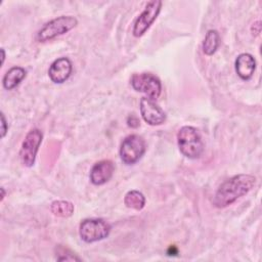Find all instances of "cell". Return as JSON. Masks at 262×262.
I'll return each instance as SVG.
<instances>
[{"mask_svg": "<svg viewBox=\"0 0 262 262\" xmlns=\"http://www.w3.org/2000/svg\"><path fill=\"white\" fill-rule=\"evenodd\" d=\"M256 184V177L250 174H237L220 184L213 196L216 208H225L247 194Z\"/></svg>", "mask_w": 262, "mask_h": 262, "instance_id": "6da1fadb", "label": "cell"}, {"mask_svg": "<svg viewBox=\"0 0 262 262\" xmlns=\"http://www.w3.org/2000/svg\"><path fill=\"white\" fill-rule=\"evenodd\" d=\"M180 152L188 159H199L204 151V143L199 131L192 126H183L177 132Z\"/></svg>", "mask_w": 262, "mask_h": 262, "instance_id": "7a4b0ae2", "label": "cell"}, {"mask_svg": "<svg viewBox=\"0 0 262 262\" xmlns=\"http://www.w3.org/2000/svg\"><path fill=\"white\" fill-rule=\"evenodd\" d=\"M78 25V19L72 15H60L46 23L37 33L38 42H47L63 35Z\"/></svg>", "mask_w": 262, "mask_h": 262, "instance_id": "3957f363", "label": "cell"}, {"mask_svg": "<svg viewBox=\"0 0 262 262\" xmlns=\"http://www.w3.org/2000/svg\"><path fill=\"white\" fill-rule=\"evenodd\" d=\"M111 225L100 218H88L81 222L79 234L83 242L91 244L108 236Z\"/></svg>", "mask_w": 262, "mask_h": 262, "instance_id": "277c9868", "label": "cell"}, {"mask_svg": "<svg viewBox=\"0 0 262 262\" xmlns=\"http://www.w3.org/2000/svg\"><path fill=\"white\" fill-rule=\"evenodd\" d=\"M145 149L146 145L144 139L137 134H131L121 143L120 158L124 164L133 165L141 159Z\"/></svg>", "mask_w": 262, "mask_h": 262, "instance_id": "5b68a950", "label": "cell"}, {"mask_svg": "<svg viewBox=\"0 0 262 262\" xmlns=\"http://www.w3.org/2000/svg\"><path fill=\"white\" fill-rule=\"evenodd\" d=\"M131 86L137 92H142L147 98L156 100L162 92V84L158 77L150 73L134 74L131 78Z\"/></svg>", "mask_w": 262, "mask_h": 262, "instance_id": "8992f818", "label": "cell"}, {"mask_svg": "<svg viewBox=\"0 0 262 262\" xmlns=\"http://www.w3.org/2000/svg\"><path fill=\"white\" fill-rule=\"evenodd\" d=\"M42 138L43 134L40 129L34 128L27 133L19 150V159L24 166L32 167L35 164Z\"/></svg>", "mask_w": 262, "mask_h": 262, "instance_id": "52a82bcc", "label": "cell"}, {"mask_svg": "<svg viewBox=\"0 0 262 262\" xmlns=\"http://www.w3.org/2000/svg\"><path fill=\"white\" fill-rule=\"evenodd\" d=\"M162 5L163 3L160 0H152L147 2L145 8L134 23L132 30V34L134 37H141L150 28V26L155 23L158 15L160 14Z\"/></svg>", "mask_w": 262, "mask_h": 262, "instance_id": "ba28073f", "label": "cell"}, {"mask_svg": "<svg viewBox=\"0 0 262 262\" xmlns=\"http://www.w3.org/2000/svg\"><path fill=\"white\" fill-rule=\"evenodd\" d=\"M140 114L144 122L151 126L162 125L166 121V113L155 100L147 97L140 99Z\"/></svg>", "mask_w": 262, "mask_h": 262, "instance_id": "9c48e42d", "label": "cell"}, {"mask_svg": "<svg viewBox=\"0 0 262 262\" xmlns=\"http://www.w3.org/2000/svg\"><path fill=\"white\" fill-rule=\"evenodd\" d=\"M72 72V61L68 57H59L55 59L49 67L48 76L53 83L62 84L70 78Z\"/></svg>", "mask_w": 262, "mask_h": 262, "instance_id": "30bf717a", "label": "cell"}, {"mask_svg": "<svg viewBox=\"0 0 262 262\" xmlns=\"http://www.w3.org/2000/svg\"><path fill=\"white\" fill-rule=\"evenodd\" d=\"M115 165L110 160H102L93 165L90 171V181L94 185L106 183L113 176Z\"/></svg>", "mask_w": 262, "mask_h": 262, "instance_id": "8fae6325", "label": "cell"}, {"mask_svg": "<svg viewBox=\"0 0 262 262\" xmlns=\"http://www.w3.org/2000/svg\"><path fill=\"white\" fill-rule=\"evenodd\" d=\"M234 68L237 76L247 81L252 78L256 70V60L250 53H241L235 59Z\"/></svg>", "mask_w": 262, "mask_h": 262, "instance_id": "7c38bea8", "label": "cell"}, {"mask_svg": "<svg viewBox=\"0 0 262 262\" xmlns=\"http://www.w3.org/2000/svg\"><path fill=\"white\" fill-rule=\"evenodd\" d=\"M27 72L21 67H12L4 75L2 84L6 90H12L17 87L26 78Z\"/></svg>", "mask_w": 262, "mask_h": 262, "instance_id": "4fadbf2b", "label": "cell"}, {"mask_svg": "<svg viewBox=\"0 0 262 262\" xmlns=\"http://www.w3.org/2000/svg\"><path fill=\"white\" fill-rule=\"evenodd\" d=\"M220 44V37H219V33L216 30H209L206 33L205 39L203 41V52L208 55L211 56L213 55L216 50L218 49Z\"/></svg>", "mask_w": 262, "mask_h": 262, "instance_id": "5bb4252c", "label": "cell"}, {"mask_svg": "<svg viewBox=\"0 0 262 262\" xmlns=\"http://www.w3.org/2000/svg\"><path fill=\"white\" fill-rule=\"evenodd\" d=\"M74 205L73 203L69 201H54L50 205V211L53 215L57 217H62V218H68L71 217L74 213Z\"/></svg>", "mask_w": 262, "mask_h": 262, "instance_id": "9a60e30c", "label": "cell"}, {"mask_svg": "<svg viewBox=\"0 0 262 262\" xmlns=\"http://www.w3.org/2000/svg\"><path fill=\"white\" fill-rule=\"evenodd\" d=\"M124 204L127 208L140 211L145 205V198L138 190H130L126 193L124 198Z\"/></svg>", "mask_w": 262, "mask_h": 262, "instance_id": "2e32d148", "label": "cell"}, {"mask_svg": "<svg viewBox=\"0 0 262 262\" xmlns=\"http://www.w3.org/2000/svg\"><path fill=\"white\" fill-rule=\"evenodd\" d=\"M56 259L59 261H80L81 260L79 257H77L76 255H74L72 252H70L64 248H61L60 251H57Z\"/></svg>", "mask_w": 262, "mask_h": 262, "instance_id": "e0dca14e", "label": "cell"}, {"mask_svg": "<svg viewBox=\"0 0 262 262\" xmlns=\"http://www.w3.org/2000/svg\"><path fill=\"white\" fill-rule=\"evenodd\" d=\"M8 130V124L5 119V116L3 113H1V137L3 138L6 135V132Z\"/></svg>", "mask_w": 262, "mask_h": 262, "instance_id": "ac0fdd59", "label": "cell"}, {"mask_svg": "<svg viewBox=\"0 0 262 262\" xmlns=\"http://www.w3.org/2000/svg\"><path fill=\"white\" fill-rule=\"evenodd\" d=\"M127 123H128V126H130L132 128H136V127L139 126V120L135 116H133V115L128 117Z\"/></svg>", "mask_w": 262, "mask_h": 262, "instance_id": "d6986e66", "label": "cell"}, {"mask_svg": "<svg viewBox=\"0 0 262 262\" xmlns=\"http://www.w3.org/2000/svg\"><path fill=\"white\" fill-rule=\"evenodd\" d=\"M1 53H2V64L4 62V58H5V52H4V48H1Z\"/></svg>", "mask_w": 262, "mask_h": 262, "instance_id": "ffe728a7", "label": "cell"}, {"mask_svg": "<svg viewBox=\"0 0 262 262\" xmlns=\"http://www.w3.org/2000/svg\"><path fill=\"white\" fill-rule=\"evenodd\" d=\"M1 190H2V198H1V201H3V199H4V188L2 187Z\"/></svg>", "mask_w": 262, "mask_h": 262, "instance_id": "44dd1931", "label": "cell"}]
</instances>
